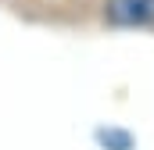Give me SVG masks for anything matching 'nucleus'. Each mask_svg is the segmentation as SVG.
<instances>
[{"instance_id":"nucleus-1","label":"nucleus","mask_w":154,"mask_h":150,"mask_svg":"<svg viewBox=\"0 0 154 150\" xmlns=\"http://www.w3.org/2000/svg\"><path fill=\"white\" fill-rule=\"evenodd\" d=\"M104 22L111 29H147L154 25V0H104Z\"/></svg>"}]
</instances>
